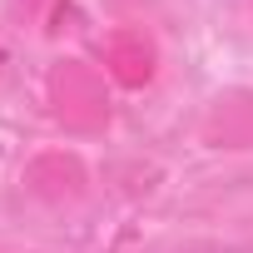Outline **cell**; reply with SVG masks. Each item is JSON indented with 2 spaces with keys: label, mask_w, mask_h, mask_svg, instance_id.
<instances>
[{
  "label": "cell",
  "mask_w": 253,
  "mask_h": 253,
  "mask_svg": "<svg viewBox=\"0 0 253 253\" xmlns=\"http://www.w3.org/2000/svg\"><path fill=\"white\" fill-rule=\"evenodd\" d=\"M5 65H10V60H5V45H0V80H5Z\"/></svg>",
  "instance_id": "1"
}]
</instances>
